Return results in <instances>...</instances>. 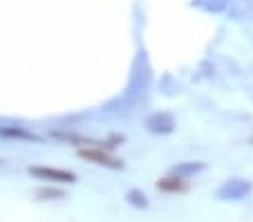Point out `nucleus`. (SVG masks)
<instances>
[{
    "instance_id": "4",
    "label": "nucleus",
    "mask_w": 253,
    "mask_h": 222,
    "mask_svg": "<svg viewBox=\"0 0 253 222\" xmlns=\"http://www.w3.org/2000/svg\"><path fill=\"white\" fill-rule=\"evenodd\" d=\"M146 126H148V131H153V133H170L172 128H175V121H172V117L166 115V112H157V115L148 117Z\"/></svg>"
},
{
    "instance_id": "1",
    "label": "nucleus",
    "mask_w": 253,
    "mask_h": 222,
    "mask_svg": "<svg viewBox=\"0 0 253 222\" xmlns=\"http://www.w3.org/2000/svg\"><path fill=\"white\" fill-rule=\"evenodd\" d=\"M249 193H251V184L240 178L226 179V182L217 188V198L220 200H242V198H247Z\"/></svg>"
},
{
    "instance_id": "7",
    "label": "nucleus",
    "mask_w": 253,
    "mask_h": 222,
    "mask_svg": "<svg viewBox=\"0 0 253 222\" xmlns=\"http://www.w3.org/2000/svg\"><path fill=\"white\" fill-rule=\"evenodd\" d=\"M128 200L132 207H137V209H146L148 207V200H146V195L141 193V191H137V188H132V191H128Z\"/></svg>"
},
{
    "instance_id": "2",
    "label": "nucleus",
    "mask_w": 253,
    "mask_h": 222,
    "mask_svg": "<svg viewBox=\"0 0 253 222\" xmlns=\"http://www.w3.org/2000/svg\"><path fill=\"white\" fill-rule=\"evenodd\" d=\"M29 175H34L36 179H45V182H77V175L70 171H61V169H49V166H29Z\"/></svg>"
},
{
    "instance_id": "3",
    "label": "nucleus",
    "mask_w": 253,
    "mask_h": 222,
    "mask_svg": "<svg viewBox=\"0 0 253 222\" xmlns=\"http://www.w3.org/2000/svg\"><path fill=\"white\" fill-rule=\"evenodd\" d=\"M79 155H81L83 160L94 162V164H99V166H108V169H121V166H124L121 160H117V157H112V155H108L105 150H99V148L79 150Z\"/></svg>"
},
{
    "instance_id": "6",
    "label": "nucleus",
    "mask_w": 253,
    "mask_h": 222,
    "mask_svg": "<svg viewBox=\"0 0 253 222\" xmlns=\"http://www.w3.org/2000/svg\"><path fill=\"white\" fill-rule=\"evenodd\" d=\"M204 169V164L202 162H191V164H179V166H175L172 169V175H177V178H188V175H195V173H200V171Z\"/></svg>"
},
{
    "instance_id": "5",
    "label": "nucleus",
    "mask_w": 253,
    "mask_h": 222,
    "mask_svg": "<svg viewBox=\"0 0 253 222\" xmlns=\"http://www.w3.org/2000/svg\"><path fill=\"white\" fill-rule=\"evenodd\" d=\"M157 188H159V191H166V193H179V191H186V182H184V178L170 175V178L159 179Z\"/></svg>"
},
{
    "instance_id": "8",
    "label": "nucleus",
    "mask_w": 253,
    "mask_h": 222,
    "mask_svg": "<svg viewBox=\"0 0 253 222\" xmlns=\"http://www.w3.org/2000/svg\"><path fill=\"white\" fill-rule=\"evenodd\" d=\"M36 198L39 200H61V198H65V193H63L61 188H41V191H36Z\"/></svg>"
},
{
    "instance_id": "9",
    "label": "nucleus",
    "mask_w": 253,
    "mask_h": 222,
    "mask_svg": "<svg viewBox=\"0 0 253 222\" xmlns=\"http://www.w3.org/2000/svg\"><path fill=\"white\" fill-rule=\"evenodd\" d=\"M0 135L20 137V139H36V135H32V133H25V131H18V128H0Z\"/></svg>"
}]
</instances>
